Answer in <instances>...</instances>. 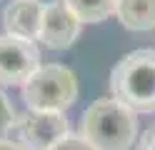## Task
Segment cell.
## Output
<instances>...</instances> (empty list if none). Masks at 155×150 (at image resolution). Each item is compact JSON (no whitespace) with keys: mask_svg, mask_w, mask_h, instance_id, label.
Segmentation results:
<instances>
[{"mask_svg":"<svg viewBox=\"0 0 155 150\" xmlns=\"http://www.w3.org/2000/svg\"><path fill=\"white\" fill-rule=\"evenodd\" d=\"M138 150H155V125L143 133V138L138 140Z\"/></svg>","mask_w":155,"mask_h":150,"instance_id":"cell-12","label":"cell"},{"mask_svg":"<svg viewBox=\"0 0 155 150\" xmlns=\"http://www.w3.org/2000/svg\"><path fill=\"white\" fill-rule=\"evenodd\" d=\"M80 23H103L115 15L118 0H63Z\"/></svg>","mask_w":155,"mask_h":150,"instance_id":"cell-9","label":"cell"},{"mask_svg":"<svg viewBox=\"0 0 155 150\" xmlns=\"http://www.w3.org/2000/svg\"><path fill=\"white\" fill-rule=\"evenodd\" d=\"M0 150H28V148L20 145V143L13 140V138H5V140H0Z\"/></svg>","mask_w":155,"mask_h":150,"instance_id":"cell-13","label":"cell"},{"mask_svg":"<svg viewBox=\"0 0 155 150\" xmlns=\"http://www.w3.org/2000/svg\"><path fill=\"white\" fill-rule=\"evenodd\" d=\"M80 135L93 150H130L138 138V113L115 98H100L83 113Z\"/></svg>","mask_w":155,"mask_h":150,"instance_id":"cell-1","label":"cell"},{"mask_svg":"<svg viewBox=\"0 0 155 150\" xmlns=\"http://www.w3.org/2000/svg\"><path fill=\"white\" fill-rule=\"evenodd\" d=\"M50 150H93V148L80 133H68L60 143H55Z\"/></svg>","mask_w":155,"mask_h":150,"instance_id":"cell-11","label":"cell"},{"mask_svg":"<svg viewBox=\"0 0 155 150\" xmlns=\"http://www.w3.org/2000/svg\"><path fill=\"white\" fill-rule=\"evenodd\" d=\"M23 100L28 110L38 113H65L78 100V78L60 63L40 65L23 85Z\"/></svg>","mask_w":155,"mask_h":150,"instance_id":"cell-3","label":"cell"},{"mask_svg":"<svg viewBox=\"0 0 155 150\" xmlns=\"http://www.w3.org/2000/svg\"><path fill=\"white\" fill-rule=\"evenodd\" d=\"M43 10H45V3H40V0H13V3H8L3 10L5 35L35 43L40 38Z\"/></svg>","mask_w":155,"mask_h":150,"instance_id":"cell-7","label":"cell"},{"mask_svg":"<svg viewBox=\"0 0 155 150\" xmlns=\"http://www.w3.org/2000/svg\"><path fill=\"white\" fill-rule=\"evenodd\" d=\"M15 125H18V113L13 103L8 100V95L0 90V140L10 138L15 133Z\"/></svg>","mask_w":155,"mask_h":150,"instance_id":"cell-10","label":"cell"},{"mask_svg":"<svg viewBox=\"0 0 155 150\" xmlns=\"http://www.w3.org/2000/svg\"><path fill=\"white\" fill-rule=\"evenodd\" d=\"M110 90L133 113H155V50L140 48L120 58L110 73Z\"/></svg>","mask_w":155,"mask_h":150,"instance_id":"cell-2","label":"cell"},{"mask_svg":"<svg viewBox=\"0 0 155 150\" xmlns=\"http://www.w3.org/2000/svg\"><path fill=\"white\" fill-rule=\"evenodd\" d=\"M115 18L123 23V28L145 33L155 28V0H118Z\"/></svg>","mask_w":155,"mask_h":150,"instance_id":"cell-8","label":"cell"},{"mask_svg":"<svg viewBox=\"0 0 155 150\" xmlns=\"http://www.w3.org/2000/svg\"><path fill=\"white\" fill-rule=\"evenodd\" d=\"M40 68V50L33 40L0 35V85H25Z\"/></svg>","mask_w":155,"mask_h":150,"instance_id":"cell-4","label":"cell"},{"mask_svg":"<svg viewBox=\"0 0 155 150\" xmlns=\"http://www.w3.org/2000/svg\"><path fill=\"white\" fill-rule=\"evenodd\" d=\"M80 20H78L63 0L58 3H45L43 23H40V38L50 50H68L78 35H80Z\"/></svg>","mask_w":155,"mask_h":150,"instance_id":"cell-6","label":"cell"},{"mask_svg":"<svg viewBox=\"0 0 155 150\" xmlns=\"http://www.w3.org/2000/svg\"><path fill=\"white\" fill-rule=\"evenodd\" d=\"M15 133H18V143L25 145L28 150H50L70 133V125H68L65 113L28 110L23 118H18Z\"/></svg>","mask_w":155,"mask_h":150,"instance_id":"cell-5","label":"cell"}]
</instances>
